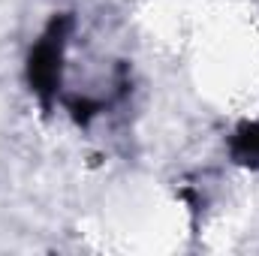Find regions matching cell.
<instances>
[{
	"label": "cell",
	"instance_id": "obj_2",
	"mask_svg": "<svg viewBox=\"0 0 259 256\" xmlns=\"http://www.w3.org/2000/svg\"><path fill=\"white\" fill-rule=\"evenodd\" d=\"M226 151H229V160L235 166L259 172V118L238 124L226 142Z\"/></svg>",
	"mask_w": 259,
	"mask_h": 256
},
{
	"label": "cell",
	"instance_id": "obj_1",
	"mask_svg": "<svg viewBox=\"0 0 259 256\" xmlns=\"http://www.w3.org/2000/svg\"><path fill=\"white\" fill-rule=\"evenodd\" d=\"M69 30H72V15L61 12L55 15L42 36L30 46L27 52V84L33 91V97L39 100L42 112H52L58 97H61V81H64V55H66V42H69Z\"/></svg>",
	"mask_w": 259,
	"mask_h": 256
}]
</instances>
